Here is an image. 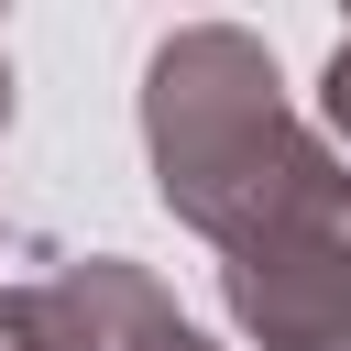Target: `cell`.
<instances>
[{"mask_svg":"<svg viewBox=\"0 0 351 351\" xmlns=\"http://www.w3.org/2000/svg\"><path fill=\"white\" fill-rule=\"evenodd\" d=\"M143 165L176 230L208 252H241L274 230L340 154L285 110V66L241 22H176L143 55Z\"/></svg>","mask_w":351,"mask_h":351,"instance_id":"obj_1","label":"cell"},{"mask_svg":"<svg viewBox=\"0 0 351 351\" xmlns=\"http://www.w3.org/2000/svg\"><path fill=\"white\" fill-rule=\"evenodd\" d=\"M219 307L252 351H329L351 329V165H329L274 230L219 252Z\"/></svg>","mask_w":351,"mask_h":351,"instance_id":"obj_2","label":"cell"},{"mask_svg":"<svg viewBox=\"0 0 351 351\" xmlns=\"http://www.w3.org/2000/svg\"><path fill=\"white\" fill-rule=\"evenodd\" d=\"M55 285L77 296V318H88V340H99V351H219V340L165 296V274H154V263H132V252H77Z\"/></svg>","mask_w":351,"mask_h":351,"instance_id":"obj_3","label":"cell"},{"mask_svg":"<svg viewBox=\"0 0 351 351\" xmlns=\"http://www.w3.org/2000/svg\"><path fill=\"white\" fill-rule=\"evenodd\" d=\"M0 351H99L77 296L44 274V285H0Z\"/></svg>","mask_w":351,"mask_h":351,"instance_id":"obj_4","label":"cell"},{"mask_svg":"<svg viewBox=\"0 0 351 351\" xmlns=\"http://www.w3.org/2000/svg\"><path fill=\"white\" fill-rule=\"evenodd\" d=\"M318 143L351 165V33L329 44V66H318Z\"/></svg>","mask_w":351,"mask_h":351,"instance_id":"obj_5","label":"cell"},{"mask_svg":"<svg viewBox=\"0 0 351 351\" xmlns=\"http://www.w3.org/2000/svg\"><path fill=\"white\" fill-rule=\"evenodd\" d=\"M0 132H11V55H0Z\"/></svg>","mask_w":351,"mask_h":351,"instance_id":"obj_6","label":"cell"}]
</instances>
